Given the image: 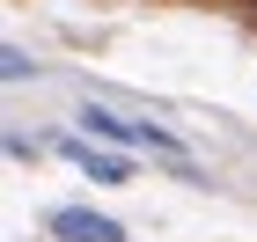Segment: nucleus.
<instances>
[{
    "label": "nucleus",
    "mask_w": 257,
    "mask_h": 242,
    "mask_svg": "<svg viewBox=\"0 0 257 242\" xmlns=\"http://www.w3.org/2000/svg\"><path fill=\"white\" fill-rule=\"evenodd\" d=\"M66 161H74L81 176H96V183H125L133 169H125V154H110V147H88V140H66Z\"/></svg>",
    "instance_id": "7ed1b4c3"
},
{
    "label": "nucleus",
    "mask_w": 257,
    "mask_h": 242,
    "mask_svg": "<svg viewBox=\"0 0 257 242\" xmlns=\"http://www.w3.org/2000/svg\"><path fill=\"white\" fill-rule=\"evenodd\" d=\"M44 227H52V242H125V227L110 213H88V205H59Z\"/></svg>",
    "instance_id": "f03ea898"
},
{
    "label": "nucleus",
    "mask_w": 257,
    "mask_h": 242,
    "mask_svg": "<svg viewBox=\"0 0 257 242\" xmlns=\"http://www.w3.org/2000/svg\"><path fill=\"white\" fill-rule=\"evenodd\" d=\"M81 125H88L96 140H110V147H155V154L184 161V140L169 125H133V118H118V110H103V103H81Z\"/></svg>",
    "instance_id": "f257e3e1"
}]
</instances>
